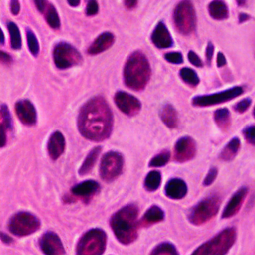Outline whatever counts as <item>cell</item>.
<instances>
[{"label":"cell","instance_id":"obj_2","mask_svg":"<svg viewBox=\"0 0 255 255\" xmlns=\"http://www.w3.org/2000/svg\"><path fill=\"white\" fill-rule=\"evenodd\" d=\"M137 214L135 205L128 204L121 208L111 217V227L123 244H129L137 237Z\"/></svg>","mask_w":255,"mask_h":255},{"label":"cell","instance_id":"obj_44","mask_svg":"<svg viewBox=\"0 0 255 255\" xmlns=\"http://www.w3.org/2000/svg\"><path fill=\"white\" fill-rule=\"evenodd\" d=\"M10 8H11V11L14 15H17L20 11V4L18 1L14 0V1H11L10 2Z\"/></svg>","mask_w":255,"mask_h":255},{"label":"cell","instance_id":"obj_47","mask_svg":"<svg viewBox=\"0 0 255 255\" xmlns=\"http://www.w3.org/2000/svg\"><path fill=\"white\" fill-rule=\"evenodd\" d=\"M136 4H137L136 1H125V5H126V7L128 8V9L134 8V7L136 6Z\"/></svg>","mask_w":255,"mask_h":255},{"label":"cell","instance_id":"obj_22","mask_svg":"<svg viewBox=\"0 0 255 255\" xmlns=\"http://www.w3.org/2000/svg\"><path fill=\"white\" fill-rule=\"evenodd\" d=\"M163 218H164V213L162 209L156 205H153L146 210V212L142 216L139 223L142 226H148L150 224L163 220Z\"/></svg>","mask_w":255,"mask_h":255},{"label":"cell","instance_id":"obj_32","mask_svg":"<svg viewBox=\"0 0 255 255\" xmlns=\"http://www.w3.org/2000/svg\"><path fill=\"white\" fill-rule=\"evenodd\" d=\"M150 255H178V253L172 244L165 242L156 246Z\"/></svg>","mask_w":255,"mask_h":255},{"label":"cell","instance_id":"obj_8","mask_svg":"<svg viewBox=\"0 0 255 255\" xmlns=\"http://www.w3.org/2000/svg\"><path fill=\"white\" fill-rule=\"evenodd\" d=\"M173 20L176 29L184 35L190 34L195 29L196 17L191 2H179L173 12Z\"/></svg>","mask_w":255,"mask_h":255},{"label":"cell","instance_id":"obj_35","mask_svg":"<svg viewBox=\"0 0 255 255\" xmlns=\"http://www.w3.org/2000/svg\"><path fill=\"white\" fill-rule=\"evenodd\" d=\"M26 35H27V43H28L30 52L34 56H37L39 53V43H38V40H37L35 34L31 30L28 29L26 32Z\"/></svg>","mask_w":255,"mask_h":255},{"label":"cell","instance_id":"obj_12","mask_svg":"<svg viewBox=\"0 0 255 255\" xmlns=\"http://www.w3.org/2000/svg\"><path fill=\"white\" fill-rule=\"evenodd\" d=\"M115 103L117 107L128 116L136 115L141 108L140 102L135 97L123 91L116 93Z\"/></svg>","mask_w":255,"mask_h":255},{"label":"cell","instance_id":"obj_23","mask_svg":"<svg viewBox=\"0 0 255 255\" xmlns=\"http://www.w3.org/2000/svg\"><path fill=\"white\" fill-rule=\"evenodd\" d=\"M209 15L216 20H223L228 17V8L222 1H212L208 5Z\"/></svg>","mask_w":255,"mask_h":255},{"label":"cell","instance_id":"obj_29","mask_svg":"<svg viewBox=\"0 0 255 255\" xmlns=\"http://www.w3.org/2000/svg\"><path fill=\"white\" fill-rule=\"evenodd\" d=\"M7 27H8V31H9V34H10L11 47L15 50L20 49L21 45H22V42H21V34H20V31H19V28L13 22H9Z\"/></svg>","mask_w":255,"mask_h":255},{"label":"cell","instance_id":"obj_26","mask_svg":"<svg viewBox=\"0 0 255 255\" xmlns=\"http://www.w3.org/2000/svg\"><path fill=\"white\" fill-rule=\"evenodd\" d=\"M240 147V141L237 137L232 138L227 144L226 146L222 149L221 153H220V157L222 160H230L232 159L238 152Z\"/></svg>","mask_w":255,"mask_h":255},{"label":"cell","instance_id":"obj_7","mask_svg":"<svg viewBox=\"0 0 255 255\" xmlns=\"http://www.w3.org/2000/svg\"><path fill=\"white\" fill-rule=\"evenodd\" d=\"M41 223L37 216L27 211H21L10 218L8 228L14 235L26 236L37 231Z\"/></svg>","mask_w":255,"mask_h":255},{"label":"cell","instance_id":"obj_42","mask_svg":"<svg viewBox=\"0 0 255 255\" xmlns=\"http://www.w3.org/2000/svg\"><path fill=\"white\" fill-rule=\"evenodd\" d=\"M213 51H214L213 45L209 42V43L207 44L206 52H205V57H206V62H207V64H210V62H211V59H212V56H213Z\"/></svg>","mask_w":255,"mask_h":255},{"label":"cell","instance_id":"obj_36","mask_svg":"<svg viewBox=\"0 0 255 255\" xmlns=\"http://www.w3.org/2000/svg\"><path fill=\"white\" fill-rule=\"evenodd\" d=\"M164 59L172 64H181L183 62V58L179 52H169L164 55Z\"/></svg>","mask_w":255,"mask_h":255},{"label":"cell","instance_id":"obj_11","mask_svg":"<svg viewBox=\"0 0 255 255\" xmlns=\"http://www.w3.org/2000/svg\"><path fill=\"white\" fill-rule=\"evenodd\" d=\"M243 93L242 87L236 86L233 88H230L228 90L218 92L215 94L210 95H202V96H196L192 99V104L197 107H208L213 106L217 104H221L223 102L230 101L237 96H240Z\"/></svg>","mask_w":255,"mask_h":255},{"label":"cell","instance_id":"obj_50","mask_svg":"<svg viewBox=\"0 0 255 255\" xmlns=\"http://www.w3.org/2000/svg\"><path fill=\"white\" fill-rule=\"evenodd\" d=\"M68 4H69L70 6H74V7H76V6L80 5V1H76V2H74V1H68Z\"/></svg>","mask_w":255,"mask_h":255},{"label":"cell","instance_id":"obj_15","mask_svg":"<svg viewBox=\"0 0 255 255\" xmlns=\"http://www.w3.org/2000/svg\"><path fill=\"white\" fill-rule=\"evenodd\" d=\"M15 111L20 121L28 126H33L37 121V113L33 104L28 100H21L16 103Z\"/></svg>","mask_w":255,"mask_h":255},{"label":"cell","instance_id":"obj_39","mask_svg":"<svg viewBox=\"0 0 255 255\" xmlns=\"http://www.w3.org/2000/svg\"><path fill=\"white\" fill-rule=\"evenodd\" d=\"M99 11V5L96 1H89L86 7V13L88 16L96 15Z\"/></svg>","mask_w":255,"mask_h":255},{"label":"cell","instance_id":"obj_43","mask_svg":"<svg viewBox=\"0 0 255 255\" xmlns=\"http://www.w3.org/2000/svg\"><path fill=\"white\" fill-rule=\"evenodd\" d=\"M35 3V5H36V7H37V9L40 11V12H45L46 11V9H47V7H48V2H46V1H35L34 2Z\"/></svg>","mask_w":255,"mask_h":255},{"label":"cell","instance_id":"obj_24","mask_svg":"<svg viewBox=\"0 0 255 255\" xmlns=\"http://www.w3.org/2000/svg\"><path fill=\"white\" fill-rule=\"evenodd\" d=\"M160 118L168 128H174L177 127V114L171 105H165L162 108L160 112Z\"/></svg>","mask_w":255,"mask_h":255},{"label":"cell","instance_id":"obj_19","mask_svg":"<svg viewBox=\"0 0 255 255\" xmlns=\"http://www.w3.org/2000/svg\"><path fill=\"white\" fill-rule=\"evenodd\" d=\"M115 41V37L110 32H104L101 34L90 46L88 49V53L91 55H96L99 53H102L109 49Z\"/></svg>","mask_w":255,"mask_h":255},{"label":"cell","instance_id":"obj_4","mask_svg":"<svg viewBox=\"0 0 255 255\" xmlns=\"http://www.w3.org/2000/svg\"><path fill=\"white\" fill-rule=\"evenodd\" d=\"M235 239V228H225L213 238L197 247L191 255H225L234 244Z\"/></svg>","mask_w":255,"mask_h":255},{"label":"cell","instance_id":"obj_48","mask_svg":"<svg viewBox=\"0 0 255 255\" xmlns=\"http://www.w3.org/2000/svg\"><path fill=\"white\" fill-rule=\"evenodd\" d=\"M1 238H2V241L5 242V243H7V244H9V243H11V242L13 241L11 237H9L8 235H5L3 232L1 233Z\"/></svg>","mask_w":255,"mask_h":255},{"label":"cell","instance_id":"obj_13","mask_svg":"<svg viewBox=\"0 0 255 255\" xmlns=\"http://www.w3.org/2000/svg\"><path fill=\"white\" fill-rule=\"evenodd\" d=\"M39 244L45 255H64L65 253L64 245L60 237L52 231L43 234Z\"/></svg>","mask_w":255,"mask_h":255},{"label":"cell","instance_id":"obj_33","mask_svg":"<svg viewBox=\"0 0 255 255\" xmlns=\"http://www.w3.org/2000/svg\"><path fill=\"white\" fill-rule=\"evenodd\" d=\"M0 114H1V128H4L5 130L11 129L12 128V120H11L9 110L5 104H3L1 106Z\"/></svg>","mask_w":255,"mask_h":255},{"label":"cell","instance_id":"obj_46","mask_svg":"<svg viewBox=\"0 0 255 255\" xmlns=\"http://www.w3.org/2000/svg\"><path fill=\"white\" fill-rule=\"evenodd\" d=\"M216 63H217V66L218 67H222L226 64V60H225V57L223 54L221 53H218L217 54V59H216Z\"/></svg>","mask_w":255,"mask_h":255},{"label":"cell","instance_id":"obj_16","mask_svg":"<svg viewBox=\"0 0 255 255\" xmlns=\"http://www.w3.org/2000/svg\"><path fill=\"white\" fill-rule=\"evenodd\" d=\"M152 43L159 49L169 48L172 45V38L162 22H159L151 34Z\"/></svg>","mask_w":255,"mask_h":255},{"label":"cell","instance_id":"obj_6","mask_svg":"<svg viewBox=\"0 0 255 255\" xmlns=\"http://www.w3.org/2000/svg\"><path fill=\"white\" fill-rule=\"evenodd\" d=\"M220 205V198L217 194H213L204 198L193 206L189 213L188 219L195 225L203 224L210 220L218 211Z\"/></svg>","mask_w":255,"mask_h":255},{"label":"cell","instance_id":"obj_1","mask_svg":"<svg viewBox=\"0 0 255 255\" xmlns=\"http://www.w3.org/2000/svg\"><path fill=\"white\" fill-rule=\"evenodd\" d=\"M78 128L81 134L90 140L108 138L113 128V115L106 100L96 97L88 101L80 111Z\"/></svg>","mask_w":255,"mask_h":255},{"label":"cell","instance_id":"obj_45","mask_svg":"<svg viewBox=\"0 0 255 255\" xmlns=\"http://www.w3.org/2000/svg\"><path fill=\"white\" fill-rule=\"evenodd\" d=\"M0 59H1V62L4 63V64H9V63H11V61H12L10 55H8L7 53H5L4 51H1Z\"/></svg>","mask_w":255,"mask_h":255},{"label":"cell","instance_id":"obj_27","mask_svg":"<svg viewBox=\"0 0 255 255\" xmlns=\"http://www.w3.org/2000/svg\"><path fill=\"white\" fill-rule=\"evenodd\" d=\"M213 117L217 126L222 129H226L230 126V114L227 109L222 108L216 110Z\"/></svg>","mask_w":255,"mask_h":255},{"label":"cell","instance_id":"obj_18","mask_svg":"<svg viewBox=\"0 0 255 255\" xmlns=\"http://www.w3.org/2000/svg\"><path fill=\"white\" fill-rule=\"evenodd\" d=\"M48 153L52 159H58L65 150V138L62 132L55 131L48 140Z\"/></svg>","mask_w":255,"mask_h":255},{"label":"cell","instance_id":"obj_31","mask_svg":"<svg viewBox=\"0 0 255 255\" xmlns=\"http://www.w3.org/2000/svg\"><path fill=\"white\" fill-rule=\"evenodd\" d=\"M179 76L186 84H188L190 86H196L199 83V78H198L197 74L189 68L181 69L179 72Z\"/></svg>","mask_w":255,"mask_h":255},{"label":"cell","instance_id":"obj_51","mask_svg":"<svg viewBox=\"0 0 255 255\" xmlns=\"http://www.w3.org/2000/svg\"><path fill=\"white\" fill-rule=\"evenodd\" d=\"M253 115H254V117H255V107H254V110H253Z\"/></svg>","mask_w":255,"mask_h":255},{"label":"cell","instance_id":"obj_30","mask_svg":"<svg viewBox=\"0 0 255 255\" xmlns=\"http://www.w3.org/2000/svg\"><path fill=\"white\" fill-rule=\"evenodd\" d=\"M45 18L47 23L53 28V29H58L60 27V18L59 15L55 9V7L52 4H48V7L45 11Z\"/></svg>","mask_w":255,"mask_h":255},{"label":"cell","instance_id":"obj_28","mask_svg":"<svg viewBox=\"0 0 255 255\" xmlns=\"http://www.w3.org/2000/svg\"><path fill=\"white\" fill-rule=\"evenodd\" d=\"M160 181H161L160 172L157 170H152L146 175L144 179V186L147 190L154 191L159 187Z\"/></svg>","mask_w":255,"mask_h":255},{"label":"cell","instance_id":"obj_3","mask_svg":"<svg viewBox=\"0 0 255 255\" xmlns=\"http://www.w3.org/2000/svg\"><path fill=\"white\" fill-rule=\"evenodd\" d=\"M150 77V67L141 52L132 53L126 62L124 69L125 84L132 90H142Z\"/></svg>","mask_w":255,"mask_h":255},{"label":"cell","instance_id":"obj_21","mask_svg":"<svg viewBox=\"0 0 255 255\" xmlns=\"http://www.w3.org/2000/svg\"><path fill=\"white\" fill-rule=\"evenodd\" d=\"M100 189V185L95 180H86L81 183L76 184L72 188V192L81 197H87L95 194Z\"/></svg>","mask_w":255,"mask_h":255},{"label":"cell","instance_id":"obj_10","mask_svg":"<svg viewBox=\"0 0 255 255\" xmlns=\"http://www.w3.org/2000/svg\"><path fill=\"white\" fill-rule=\"evenodd\" d=\"M124 158L122 154L117 151L107 152L101 161L100 174L106 181H112L116 179L123 170Z\"/></svg>","mask_w":255,"mask_h":255},{"label":"cell","instance_id":"obj_25","mask_svg":"<svg viewBox=\"0 0 255 255\" xmlns=\"http://www.w3.org/2000/svg\"><path fill=\"white\" fill-rule=\"evenodd\" d=\"M101 149H102L101 146H96L95 148H93L89 152V154L87 155L86 159L84 160L82 166L79 169V173L81 175H85V174L89 173L93 169V167H94V165H95V163L97 161V158H98V156L100 154Z\"/></svg>","mask_w":255,"mask_h":255},{"label":"cell","instance_id":"obj_37","mask_svg":"<svg viewBox=\"0 0 255 255\" xmlns=\"http://www.w3.org/2000/svg\"><path fill=\"white\" fill-rule=\"evenodd\" d=\"M243 134L246 140H248L251 144H255V126L246 127L243 129Z\"/></svg>","mask_w":255,"mask_h":255},{"label":"cell","instance_id":"obj_41","mask_svg":"<svg viewBox=\"0 0 255 255\" xmlns=\"http://www.w3.org/2000/svg\"><path fill=\"white\" fill-rule=\"evenodd\" d=\"M188 60L192 65H194L196 67H201L202 66V62H201L200 58L193 51L188 52Z\"/></svg>","mask_w":255,"mask_h":255},{"label":"cell","instance_id":"obj_49","mask_svg":"<svg viewBox=\"0 0 255 255\" xmlns=\"http://www.w3.org/2000/svg\"><path fill=\"white\" fill-rule=\"evenodd\" d=\"M249 17H248V15H245V14H240L239 15V22L240 23H242L244 20H247Z\"/></svg>","mask_w":255,"mask_h":255},{"label":"cell","instance_id":"obj_34","mask_svg":"<svg viewBox=\"0 0 255 255\" xmlns=\"http://www.w3.org/2000/svg\"><path fill=\"white\" fill-rule=\"evenodd\" d=\"M169 159V152L164 150L158 154H156L154 157H152L148 163L149 166H153V167H159V166H163L167 163Z\"/></svg>","mask_w":255,"mask_h":255},{"label":"cell","instance_id":"obj_9","mask_svg":"<svg viewBox=\"0 0 255 255\" xmlns=\"http://www.w3.org/2000/svg\"><path fill=\"white\" fill-rule=\"evenodd\" d=\"M53 57L54 62L59 69H67L82 62V56L79 51L72 45L64 42L55 46Z\"/></svg>","mask_w":255,"mask_h":255},{"label":"cell","instance_id":"obj_40","mask_svg":"<svg viewBox=\"0 0 255 255\" xmlns=\"http://www.w3.org/2000/svg\"><path fill=\"white\" fill-rule=\"evenodd\" d=\"M216 174H217V169H216L215 167L210 168V170L208 171V173L206 174V176H205V178H204L203 184H204V185H210V184L213 182V180L215 179Z\"/></svg>","mask_w":255,"mask_h":255},{"label":"cell","instance_id":"obj_14","mask_svg":"<svg viewBox=\"0 0 255 255\" xmlns=\"http://www.w3.org/2000/svg\"><path fill=\"white\" fill-rule=\"evenodd\" d=\"M196 152L195 141L189 136L179 138L174 145V159L178 162H184L191 159Z\"/></svg>","mask_w":255,"mask_h":255},{"label":"cell","instance_id":"obj_5","mask_svg":"<svg viewBox=\"0 0 255 255\" xmlns=\"http://www.w3.org/2000/svg\"><path fill=\"white\" fill-rule=\"evenodd\" d=\"M107 235L104 230L94 228L87 231L79 240L77 255H102L106 248Z\"/></svg>","mask_w":255,"mask_h":255},{"label":"cell","instance_id":"obj_17","mask_svg":"<svg viewBox=\"0 0 255 255\" xmlns=\"http://www.w3.org/2000/svg\"><path fill=\"white\" fill-rule=\"evenodd\" d=\"M247 194V188L246 187H241L240 189H238L229 199V201L227 202L223 212H222V217L223 218H228L233 216L234 214L237 213V211L239 210V208L241 207L243 200L245 198Z\"/></svg>","mask_w":255,"mask_h":255},{"label":"cell","instance_id":"obj_20","mask_svg":"<svg viewBox=\"0 0 255 255\" xmlns=\"http://www.w3.org/2000/svg\"><path fill=\"white\" fill-rule=\"evenodd\" d=\"M187 186L182 179L172 178L165 185V195L172 199H180L185 196Z\"/></svg>","mask_w":255,"mask_h":255},{"label":"cell","instance_id":"obj_38","mask_svg":"<svg viewBox=\"0 0 255 255\" xmlns=\"http://www.w3.org/2000/svg\"><path fill=\"white\" fill-rule=\"evenodd\" d=\"M251 104V100L250 99H243L242 101H240L239 103H237L233 109L237 112V113H244L250 106Z\"/></svg>","mask_w":255,"mask_h":255}]
</instances>
